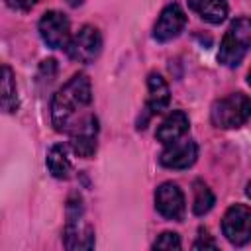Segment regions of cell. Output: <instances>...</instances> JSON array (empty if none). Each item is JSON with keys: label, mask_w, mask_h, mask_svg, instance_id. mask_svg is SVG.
<instances>
[{"label": "cell", "mask_w": 251, "mask_h": 251, "mask_svg": "<svg viewBox=\"0 0 251 251\" xmlns=\"http://www.w3.org/2000/svg\"><path fill=\"white\" fill-rule=\"evenodd\" d=\"M92 104V84L84 73L73 75L51 100V124L59 133H73L76 127L86 124L94 114Z\"/></svg>", "instance_id": "6da1fadb"}, {"label": "cell", "mask_w": 251, "mask_h": 251, "mask_svg": "<svg viewBox=\"0 0 251 251\" xmlns=\"http://www.w3.org/2000/svg\"><path fill=\"white\" fill-rule=\"evenodd\" d=\"M251 114V100L245 92H231L216 100L210 108V122L220 129H233L243 126Z\"/></svg>", "instance_id": "7a4b0ae2"}, {"label": "cell", "mask_w": 251, "mask_h": 251, "mask_svg": "<svg viewBox=\"0 0 251 251\" xmlns=\"http://www.w3.org/2000/svg\"><path fill=\"white\" fill-rule=\"evenodd\" d=\"M249 45H251V24L247 16H241L235 22H231L227 31L224 33L218 51V61L224 67H237L245 59Z\"/></svg>", "instance_id": "3957f363"}, {"label": "cell", "mask_w": 251, "mask_h": 251, "mask_svg": "<svg viewBox=\"0 0 251 251\" xmlns=\"http://www.w3.org/2000/svg\"><path fill=\"white\" fill-rule=\"evenodd\" d=\"M65 247L67 249H92L94 247V229L84 220V210L78 196H71L67 206V224H65Z\"/></svg>", "instance_id": "277c9868"}, {"label": "cell", "mask_w": 251, "mask_h": 251, "mask_svg": "<svg viewBox=\"0 0 251 251\" xmlns=\"http://www.w3.org/2000/svg\"><path fill=\"white\" fill-rule=\"evenodd\" d=\"M67 55L76 63H94L102 51V35L94 25H82L67 45Z\"/></svg>", "instance_id": "5b68a950"}, {"label": "cell", "mask_w": 251, "mask_h": 251, "mask_svg": "<svg viewBox=\"0 0 251 251\" xmlns=\"http://www.w3.org/2000/svg\"><path fill=\"white\" fill-rule=\"evenodd\" d=\"M222 231L226 239L241 247L251 239V210L247 204H231L222 220Z\"/></svg>", "instance_id": "8992f818"}, {"label": "cell", "mask_w": 251, "mask_h": 251, "mask_svg": "<svg viewBox=\"0 0 251 251\" xmlns=\"http://www.w3.org/2000/svg\"><path fill=\"white\" fill-rule=\"evenodd\" d=\"M39 35L51 49H67L71 41V22L63 12L47 10L39 20Z\"/></svg>", "instance_id": "52a82bcc"}, {"label": "cell", "mask_w": 251, "mask_h": 251, "mask_svg": "<svg viewBox=\"0 0 251 251\" xmlns=\"http://www.w3.org/2000/svg\"><path fill=\"white\" fill-rule=\"evenodd\" d=\"M198 157V145L190 137H180L176 141H171L165 145V149L159 155V163L167 169H188L196 163Z\"/></svg>", "instance_id": "ba28073f"}, {"label": "cell", "mask_w": 251, "mask_h": 251, "mask_svg": "<svg viewBox=\"0 0 251 251\" xmlns=\"http://www.w3.org/2000/svg\"><path fill=\"white\" fill-rule=\"evenodd\" d=\"M155 208L157 212L167 220H182L186 210V200L178 184L175 182H163L155 190Z\"/></svg>", "instance_id": "9c48e42d"}, {"label": "cell", "mask_w": 251, "mask_h": 251, "mask_svg": "<svg viewBox=\"0 0 251 251\" xmlns=\"http://www.w3.org/2000/svg\"><path fill=\"white\" fill-rule=\"evenodd\" d=\"M186 25V14L178 4H169L161 10L155 25H153V39L159 43H167L180 35Z\"/></svg>", "instance_id": "30bf717a"}, {"label": "cell", "mask_w": 251, "mask_h": 251, "mask_svg": "<svg viewBox=\"0 0 251 251\" xmlns=\"http://www.w3.org/2000/svg\"><path fill=\"white\" fill-rule=\"evenodd\" d=\"M69 145L76 157L82 159L94 157L98 145V118L92 116L86 124L76 127L73 133H69Z\"/></svg>", "instance_id": "8fae6325"}, {"label": "cell", "mask_w": 251, "mask_h": 251, "mask_svg": "<svg viewBox=\"0 0 251 251\" xmlns=\"http://www.w3.org/2000/svg\"><path fill=\"white\" fill-rule=\"evenodd\" d=\"M147 104H145V110H147V116L143 118L141 124H145L151 116L155 114H161L163 110H167V106L171 104V90H169V84L165 82V78L159 75V73H151L149 78H147Z\"/></svg>", "instance_id": "7c38bea8"}, {"label": "cell", "mask_w": 251, "mask_h": 251, "mask_svg": "<svg viewBox=\"0 0 251 251\" xmlns=\"http://www.w3.org/2000/svg\"><path fill=\"white\" fill-rule=\"evenodd\" d=\"M188 127H190L188 116H186L182 110H173V112L161 122V126L157 127L155 137H157V141H161L163 145H167V143H171V141H176V139L184 137L186 131H188Z\"/></svg>", "instance_id": "4fadbf2b"}, {"label": "cell", "mask_w": 251, "mask_h": 251, "mask_svg": "<svg viewBox=\"0 0 251 251\" xmlns=\"http://www.w3.org/2000/svg\"><path fill=\"white\" fill-rule=\"evenodd\" d=\"M18 110V90L14 71L8 65H0V112L12 114Z\"/></svg>", "instance_id": "5bb4252c"}, {"label": "cell", "mask_w": 251, "mask_h": 251, "mask_svg": "<svg viewBox=\"0 0 251 251\" xmlns=\"http://www.w3.org/2000/svg\"><path fill=\"white\" fill-rule=\"evenodd\" d=\"M188 4L208 24H222L229 10L226 0H188Z\"/></svg>", "instance_id": "9a60e30c"}, {"label": "cell", "mask_w": 251, "mask_h": 251, "mask_svg": "<svg viewBox=\"0 0 251 251\" xmlns=\"http://www.w3.org/2000/svg\"><path fill=\"white\" fill-rule=\"evenodd\" d=\"M47 169L49 173L55 176V178H69L71 173H73V165H71V159L67 155V147L57 143L53 145L49 151H47Z\"/></svg>", "instance_id": "2e32d148"}, {"label": "cell", "mask_w": 251, "mask_h": 251, "mask_svg": "<svg viewBox=\"0 0 251 251\" xmlns=\"http://www.w3.org/2000/svg\"><path fill=\"white\" fill-rule=\"evenodd\" d=\"M192 188H194V204H192V212H194L196 216H204V214H208V212L212 210L214 202H216L214 192H212L210 186H208L206 182H202V180H194Z\"/></svg>", "instance_id": "e0dca14e"}, {"label": "cell", "mask_w": 251, "mask_h": 251, "mask_svg": "<svg viewBox=\"0 0 251 251\" xmlns=\"http://www.w3.org/2000/svg\"><path fill=\"white\" fill-rule=\"evenodd\" d=\"M153 249H180V237L175 231H163L155 241Z\"/></svg>", "instance_id": "ac0fdd59"}, {"label": "cell", "mask_w": 251, "mask_h": 251, "mask_svg": "<svg viewBox=\"0 0 251 251\" xmlns=\"http://www.w3.org/2000/svg\"><path fill=\"white\" fill-rule=\"evenodd\" d=\"M202 247H210V249H216V247H218L216 241L210 239V235H208L206 229H200V235H198V239L194 241V249H202Z\"/></svg>", "instance_id": "d6986e66"}, {"label": "cell", "mask_w": 251, "mask_h": 251, "mask_svg": "<svg viewBox=\"0 0 251 251\" xmlns=\"http://www.w3.org/2000/svg\"><path fill=\"white\" fill-rule=\"evenodd\" d=\"M6 2V6L8 8H12V10H29V8H33L35 4H37V0H4Z\"/></svg>", "instance_id": "ffe728a7"}, {"label": "cell", "mask_w": 251, "mask_h": 251, "mask_svg": "<svg viewBox=\"0 0 251 251\" xmlns=\"http://www.w3.org/2000/svg\"><path fill=\"white\" fill-rule=\"evenodd\" d=\"M67 2H69L71 6H80V4L84 2V0H67Z\"/></svg>", "instance_id": "44dd1931"}]
</instances>
